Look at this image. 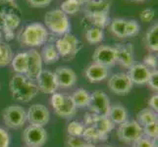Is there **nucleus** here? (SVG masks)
I'll use <instances>...</instances> for the list:
<instances>
[{
	"instance_id": "1",
	"label": "nucleus",
	"mask_w": 158,
	"mask_h": 147,
	"mask_svg": "<svg viewBox=\"0 0 158 147\" xmlns=\"http://www.w3.org/2000/svg\"><path fill=\"white\" fill-rule=\"evenodd\" d=\"M9 88L12 97L15 100L20 102H30L39 94L35 80H32L26 77L25 75L16 74L11 79L9 83Z\"/></svg>"
},
{
	"instance_id": "2",
	"label": "nucleus",
	"mask_w": 158,
	"mask_h": 147,
	"mask_svg": "<svg viewBox=\"0 0 158 147\" xmlns=\"http://www.w3.org/2000/svg\"><path fill=\"white\" fill-rule=\"evenodd\" d=\"M19 40L22 44L29 47H39L44 45L48 40V31L43 25L32 23L26 27L21 32Z\"/></svg>"
},
{
	"instance_id": "3",
	"label": "nucleus",
	"mask_w": 158,
	"mask_h": 147,
	"mask_svg": "<svg viewBox=\"0 0 158 147\" xmlns=\"http://www.w3.org/2000/svg\"><path fill=\"white\" fill-rule=\"evenodd\" d=\"M44 24L52 34L58 35L68 34L71 30L68 15L65 14L61 9L48 11L44 16Z\"/></svg>"
},
{
	"instance_id": "4",
	"label": "nucleus",
	"mask_w": 158,
	"mask_h": 147,
	"mask_svg": "<svg viewBox=\"0 0 158 147\" xmlns=\"http://www.w3.org/2000/svg\"><path fill=\"white\" fill-rule=\"evenodd\" d=\"M55 47L59 56L66 60H72L81 50V43L74 35L68 32L56 40Z\"/></svg>"
},
{
	"instance_id": "5",
	"label": "nucleus",
	"mask_w": 158,
	"mask_h": 147,
	"mask_svg": "<svg viewBox=\"0 0 158 147\" xmlns=\"http://www.w3.org/2000/svg\"><path fill=\"white\" fill-rule=\"evenodd\" d=\"M143 135V127L135 120L126 121L119 125V128L117 129V137L119 140L129 145H134Z\"/></svg>"
},
{
	"instance_id": "6",
	"label": "nucleus",
	"mask_w": 158,
	"mask_h": 147,
	"mask_svg": "<svg viewBox=\"0 0 158 147\" xmlns=\"http://www.w3.org/2000/svg\"><path fill=\"white\" fill-rule=\"evenodd\" d=\"M2 118L8 128L18 129L24 127L27 122V111L22 106L11 105L3 110Z\"/></svg>"
},
{
	"instance_id": "7",
	"label": "nucleus",
	"mask_w": 158,
	"mask_h": 147,
	"mask_svg": "<svg viewBox=\"0 0 158 147\" xmlns=\"http://www.w3.org/2000/svg\"><path fill=\"white\" fill-rule=\"evenodd\" d=\"M84 122V125L85 127L92 126L95 128L97 132L101 134L104 141L107 140L108 135L110 134L112 129H114V126H115L107 116H98L91 112L85 114Z\"/></svg>"
},
{
	"instance_id": "8",
	"label": "nucleus",
	"mask_w": 158,
	"mask_h": 147,
	"mask_svg": "<svg viewBox=\"0 0 158 147\" xmlns=\"http://www.w3.org/2000/svg\"><path fill=\"white\" fill-rule=\"evenodd\" d=\"M107 84L109 90L119 96L129 94L134 85L128 73H117L112 75L109 78Z\"/></svg>"
},
{
	"instance_id": "9",
	"label": "nucleus",
	"mask_w": 158,
	"mask_h": 147,
	"mask_svg": "<svg viewBox=\"0 0 158 147\" xmlns=\"http://www.w3.org/2000/svg\"><path fill=\"white\" fill-rule=\"evenodd\" d=\"M22 139L27 147H42L47 141V133L43 127L30 125L23 132Z\"/></svg>"
},
{
	"instance_id": "10",
	"label": "nucleus",
	"mask_w": 158,
	"mask_h": 147,
	"mask_svg": "<svg viewBox=\"0 0 158 147\" xmlns=\"http://www.w3.org/2000/svg\"><path fill=\"white\" fill-rule=\"evenodd\" d=\"M94 63L99 64L106 68H110L117 63L116 50L114 46L109 45H100L95 48L92 54Z\"/></svg>"
},
{
	"instance_id": "11",
	"label": "nucleus",
	"mask_w": 158,
	"mask_h": 147,
	"mask_svg": "<svg viewBox=\"0 0 158 147\" xmlns=\"http://www.w3.org/2000/svg\"><path fill=\"white\" fill-rule=\"evenodd\" d=\"M110 100L105 92L96 90L90 94V102L89 108L91 113L98 116H107L110 109Z\"/></svg>"
},
{
	"instance_id": "12",
	"label": "nucleus",
	"mask_w": 158,
	"mask_h": 147,
	"mask_svg": "<svg viewBox=\"0 0 158 147\" xmlns=\"http://www.w3.org/2000/svg\"><path fill=\"white\" fill-rule=\"evenodd\" d=\"M50 120L49 110L41 104L31 105L27 112V121L34 126L44 127Z\"/></svg>"
},
{
	"instance_id": "13",
	"label": "nucleus",
	"mask_w": 158,
	"mask_h": 147,
	"mask_svg": "<svg viewBox=\"0 0 158 147\" xmlns=\"http://www.w3.org/2000/svg\"><path fill=\"white\" fill-rule=\"evenodd\" d=\"M114 48L116 50L117 63L124 68L130 69L135 64L134 47L132 43H117Z\"/></svg>"
},
{
	"instance_id": "14",
	"label": "nucleus",
	"mask_w": 158,
	"mask_h": 147,
	"mask_svg": "<svg viewBox=\"0 0 158 147\" xmlns=\"http://www.w3.org/2000/svg\"><path fill=\"white\" fill-rule=\"evenodd\" d=\"M58 88H71L77 83V75L68 67H59L53 73Z\"/></svg>"
},
{
	"instance_id": "15",
	"label": "nucleus",
	"mask_w": 158,
	"mask_h": 147,
	"mask_svg": "<svg viewBox=\"0 0 158 147\" xmlns=\"http://www.w3.org/2000/svg\"><path fill=\"white\" fill-rule=\"evenodd\" d=\"M35 83L39 90L45 94H53L58 89L55 78L52 72L48 70H42L41 73L36 78Z\"/></svg>"
},
{
	"instance_id": "16",
	"label": "nucleus",
	"mask_w": 158,
	"mask_h": 147,
	"mask_svg": "<svg viewBox=\"0 0 158 147\" xmlns=\"http://www.w3.org/2000/svg\"><path fill=\"white\" fill-rule=\"evenodd\" d=\"M28 53V70H27L26 77L29 79L35 80L39 75L41 73L42 69V59L40 53L35 49H31L27 51Z\"/></svg>"
},
{
	"instance_id": "17",
	"label": "nucleus",
	"mask_w": 158,
	"mask_h": 147,
	"mask_svg": "<svg viewBox=\"0 0 158 147\" xmlns=\"http://www.w3.org/2000/svg\"><path fill=\"white\" fill-rule=\"evenodd\" d=\"M151 70L148 68L144 64H134L129 69V77L134 84L143 85L148 84Z\"/></svg>"
},
{
	"instance_id": "18",
	"label": "nucleus",
	"mask_w": 158,
	"mask_h": 147,
	"mask_svg": "<svg viewBox=\"0 0 158 147\" xmlns=\"http://www.w3.org/2000/svg\"><path fill=\"white\" fill-rule=\"evenodd\" d=\"M108 74H109L108 68L101 66V65L96 63H92L89 65L85 72L86 80L91 84L100 83V81L106 80L108 77Z\"/></svg>"
},
{
	"instance_id": "19",
	"label": "nucleus",
	"mask_w": 158,
	"mask_h": 147,
	"mask_svg": "<svg viewBox=\"0 0 158 147\" xmlns=\"http://www.w3.org/2000/svg\"><path fill=\"white\" fill-rule=\"evenodd\" d=\"M108 14H94V15H85L81 20V26L85 29L89 30L90 28H99L104 29L110 24Z\"/></svg>"
},
{
	"instance_id": "20",
	"label": "nucleus",
	"mask_w": 158,
	"mask_h": 147,
	"mask_svg": "<svg viewBox=\"0 0 158 147\" xmlns=\"http://www.w3.org/2000/svg\"><path fill=\"white\" fill-rule=\"evenodd\" d=\"M110 10V2L108 0H89L85 4V15L108 14Z\"/></svg>"
},
{
	"instance_id": "21",
	"label": "nucleus",
	"mask_w": 158,
	"mask_h": 147,
	"mask_svg": "<svg viewBox=\"0 0 158 147\" xmlns=\"http://www.w3.org/2000/svg\"><path fill=\"white\" fill-rule=\"evenodd\" d=\"M77 107H76L75 103L73 102L72 97L70 95H66L65 94V100L63 102V104L54 109V112L57 116H59L60 118H64V119H72L76 113H77Z\"/></svg>"
},
{
	"instance_id": "22",
	"label": "nucleus",
	"mask_w": 158,
	"mask_h": 147,
	"mask_svg": "<svg viewBox=\"0 0 158 147\" xmlns=\"http://www.w3.org/2000/svg\"><path fill=\"white\" fill-rule=\"evenodd\" d=\"M107 117L114 125H121L128 121V112L123 105L114 104L110 106Z\"/></svg>"
},
{
	"instance_id": "23",
	"label": "nucleus",
	"mask_w": 158,
	"mask_h": 147,
	"mask_svg": "<svg viewBox=\"0 0 158 147\" xmlns=\"http://www.w3.org/2000/svg\"><path fill=\"white\" fill-rule=\"evenodd\" d=\"M11 65H12V68L16 74L26 75L27 70H28V53L27 51L21 52L13 57Z\"/></svg>"
},
{
	"instance_id": "24",
	"label": "nucleus",
	"mask_w": 158,
	"mask_h": 147,
	"mask_svg": "<svg viewBox=\"0 0 158 147\" xmlns=\"http://www.w3.org/2000/svg\"><path fill=\"white\" fill-rule=\"evenodd\" d=\"M40 56L42 59V62H44L45 64H48V65L56 63L60 58L58 51L55 47V44H53V43L45 44L43 46Z\"/></svg>"
},
{
	"instance_id": "25",
	"label": "nucleus",
	"mask_w": 158,
	"mask_h": 147,
	"mask_svg": "<svg viewBox=\"0 0 158 147\" xmlns=\"http://www.w3.org/2000/svg\"><path fill=\"white\" fill-rule=\"evenodd\" d=\"M145 44L150 51H158V24L152 25L145 34Z\"/></svg>"
},
{
	"instance_id": "26",
	"label": "nucleus",
	"mask_w": 158,
	"mask_h": 147,
	"mask_svg": "<svg viewBox=\"0 0 158 147\" xmlns=\"http://www.w3.org/2000/svg\"><path fill=\"white\" fill-rule=\"evenodd\" d=\"M77 108L89 107L90 102V93L84 88H78L71 96Z\"/></svg>"
},
{
	"instance_id": "27",
	"label": "nucleus",
	"mask_w": 158,
	"mask_h": 147,
	"mask_svg": "<svg viewBox=\"0 0 158 147\" xmlns=\"http://www.w3.org/2000/svg\"><path fill=\"white\" fill-rule=\"evenodd\" d=\"M126 23L127 20L122 18H115L110 21V31L111 32L120 39H125L126 35Z\"/></svg>"
},
{
	"instance_id": "28",
	"label": "nucleus",
	"mask_w": 158,
	"mask_h": 147,
	"mask_svg": "<svg viewBox=\"0 0 158 147\" xmlns=\"http://www.w3.org/2000/svg\"><path fill=\"white\" fill-rule=\"evenodd\" d=\"M137 122L141 127H143L145 125L150 124V123L157 122V112L153 111L150 108H145L138 113Z\"/></svg>"
},
{
	"instance_id": "29",
	"label": "nucleus",
	"mask_w": 158,
	"mask_h": 147,
	"mask_svg": "<svg viewBox=\"0 0 158 147\" xmlns=\"http://www.w3.org/2000/svg\"><path fill=\"white\" fill-rule=\"evenodd\" d=\"M81 137H83L86 142L90 143V144L104 141V139H103V137H101V134L97 132V129L95 128H94L92 126L85 127Z\"/></svg>"
},
{
	"instance_id": "30",
	"label": "nucleus",
	"mask_w": 158,
	"mask_h": 147,
	"mask_svg": "<svg viewBox=\"0 0 158 147\" xmlns=\"http://www.w3.org/2000/svg\"><path fill=\"white\" fill-rule=\"evenodd\" d=\"M13 57V51L7 43H0V67L8 66L12 62Z\"/></svg>"
},
{
	"instance_id": "31",
	"label": "nucleus",
	"mask_w": 158,
	"mask_h": 147,
	"mask_svg": "<svg viewBox=\"0 0 158 147\" xmlns=\"http://www.w3.org/2000/svg\"><path fill=\"white\" fill-rule=\"evenodd\" d=\"M104 37V32L102 29L99 28H90L86 30L85 39L90 44H98L103 40Z\"/></svg>"
},
{
	"instance_id": "32",
	"label": "nucleus",
	"mask_w": 158,
	"mask_h": 147,
	"mask_svg": "<svg viewBox=\"0 0 158 147\" xmlns=\"http://www.w3.org/2000/svg\"><path fill=\"white\" fill-rule=\"evenodd\" d=\"M20 23H21V16L15 15V14H5L3 30L14 31L19 27Z\"/></svg>"
},
{
	"instance_id": "33",
	"label": "nucleus",
	"mask_w": 158,
	"mask_h": 147,
	"mask_svg": "<svg viewBox=\"0 0 158 147\" xmlns=\"http://www.w3.org/2000/svg\"><path fill=\"white\" fill-rule=\"evenodd\" d=\"M85 129V126L83 123L78 122V121H72V122H70L67 126V133L69 134V137H81Z\"/></svg>"
},
{
	"instance_id": "34",
	"label": "nucleus",
	"mask_w": 158,
	"mask_h": 147,
	"mask_svg": "<svg viewBox=\"0 0 158 147\" xmlns=\"http://www.w3.org/2000/svg\"><path fill=\"white\" fill-rule=\"evenodd\" d=\"M60 9L66 15H75L81 10V4L77 0H65L62 2Z\"/></svg>"
},
{
	"instance_id": "35",
	"label": "nucleus",
	"mask_w": 158,
	"mask_h": 147,
	"mask_svg": "<svg viewBox=\"0 0 158 147\" xmlns=\"http://www.w3.org/2000/svg\"><path fill=\"white\" fill-rule=\"evenodd\" d=\"M144 137H148L153 140H157L158 137V122H153L143 127Z\"/></svg>"
},
{
	"instance_id": "36",
	"label": "nucleus",
	"mask_w": 158,
	"mask_h": 147,
	"mask_svg": "<svg viewBox=\"0 0 158 147\" xmlns=\"http://www.w3.org/2000/svg\"><path fill=\"white\" fill-rule=\"evenodd\" d=\"M140 30L139 24L135 20H128L126 23V35L127 37H133L139 35Z\"/></svg>"
},
{
	"instance_id": "37",
	"label": "nucleus",
	"mask_w": 158,
	"mask_h": 147,
	"mask_svg": "<svg viewBox=\"0 0 158 147\" xmlns=\"http://www.w3.org/2000/svg\"><path fill=\"white\" fill-rule=\"evenodd\" d=\"M86 143V141L83 137H68L66 139V147H84Z\"/></svg>"
},
{
	"instance_id": "38",
	"label": "nucleus",
	"mask_w": 158,
	"mask_h": 147,
	"mask_svg": "<svg viewBox=\"0 0 158 147\" xmlns=\"http://www.w3.org/2000/svg\"><path fill=\"white\" fill-rule=\"evenodd\" d=\"M134 145L135 147H157L156 140L144 137V135H143Z\"/></svg>"
},
{
	"instance_id": "39",
	"label": "nucleus",
	"mask_w": 158,
	"mask_h": 147,
	"mask_svg": "<svg viewBox=\"0 0 158 147\" xmlns=\"http://www.w3.org/2000/svg\"><path fill=\"white\" fill-rule=\"evenodd\" d=\"M148 84L149 85V88L152 90L155 91L157 93V90H158V72H157V69L151 70L149 79L148 80Z\"/></svg>"
},
{
	"instance_id": "40",
	"label": "nucleus",
	"mask_w": 158,
	"mask_h": 147,
	"mask_svg": "<svg viewBox=\"0 0 158 147\" xmlns=\"http://www.w3.org/2000/svg\"><path fill=\"white\" fill-rule=\"evenodd\" d=\"M155 16V11L152 8H146L143 9L139 14V18L143 22H145V23H148V22H151L154 19Z\"/></svg>"
},
{
	"instance_id": "41",
	"label": "nucleus",
	"mask_w": 158,
	"mask_h": 147,
	"mask_svg": "<svg viewBox=\"0 0 158 147\" xmlns=\"http://www.w3.org/2000/svg\"><path fill=\"white\" fill-rule=\"evenodd\" d=\"M143 64L150 70H156L157 68V56L154 54H148L143 59Z\"/></svg>"
},
{
	"instance_id": "42",
	"label": "nucleus",
	"mask_w": 158,
	"mask_h": 147,
	"mask_svg": "<svg viewBox=\"0 0 158 147\" xmlns=\"http://www.w3.org/2000/svg\"><path fill=\"white\" fill-rule=\"evenodd\" d=\"M64 100H65V94L57 93V92L51 94L50 103H51V106L53 107V109H56V108L61 106L63 104Z\"/></svg>"
},
{
	"instance_id": "43",
	"label": "nucleus",
	"mask_w": 158,
	"mask_h": 147,
	"mask_svg": "<svg viewBox=\"0 0 158 147\" xmlns=\"http://www.w3.org/2000/svg\"><path fill=\"white\" fill-rule=\"evenodd\" d=\"M10 135L4 129L0 128V147H9Z\"/></svg>"
},
{
	"instance_id": "44",
	"label": "nucleus",
	"mask_w": 158,
	"mask_h": 147,
	"mask_svg": "<svg viewBox=\"0 0 158 147\" xmlns=\"http://www.w3.org/2000/svg\"><path fill=\"white\" fill-rule=\"evenodd\" d=\"M52 0H27L31 7L34 8H43L49 5Z\"/></svg>"
},
{
	"instance_id": "45",
	"label": "nucleus",
	"mask_w": 158,
	"mask_h": 147,
	"mask_svg": "<svg viewBox=\"0 0 158 147\" xmlns=\"http://www.w3.org/2000/svg\"><path fill=\"white\" fill-rule=\"evenodd\" d=\"M148 106L153 111H155V112L158 111V94L157 93L153 94V95H152L149 98V100H148Z\"/></svg>"
},
{
	"instance_id": "46",
	"label": "nucleus",
	"mask_w": 158,
	"mask_h": 147,
	"mask_svg": "<svg viewBox=\"0 0 158 147\" xmlns=\"http://www.w3.org/2000/svg\"><path fill=\"white\" fill-rule=\"evenodd\" d=\"M4 28V14L0 12V30H3Z\"/></svg>"
},
{
	"instance_id": "47",
	"label": "nucleus",
	"mask_w": 158,
	"mask_h": 147,
	"mask_svg": "<svg viewBox=\"0 0 158 147\" xmlns=\"http://www.w3.org/2000/svg\"><path fill=\"white\" fill-rule=\"evenodd\" d=\"M77 1L81 4V5H85L86 2H88V1H89V0H77Z\"/></svg>"
},
{
	"instance_id": "48",
	"label": "nucleus",
	"mask_w": 158,
	"mask_h": 147,
	"mask_svg": "<svg viewBox=\"0 0 158 147\" xmlns=\"http://www.w3.org/2000/svg\"><path fill=\"white\" fill-rule=\"evenodd\" d=\"M84 147H96L94 144H90V143H86Z\"/></svg>"
},
{
	"instance_id": "49",
	"label": "nucleus",
	"mask_w": 158,
	"mask_h": 147,
	"mask_svg": "<svg viewBox=\"0 0 158 147\" xmlns=\"http://www.w3.org/2000/svg\"><path fill=\"white\" fill-rule=\"evenodd\" d=\"M0 1H2V2H14L15 0H0Z\"/></svg>"
},
{
	"instance_id": "50",
	"label": "nucleus",
	"mask_w": 158,
	"mask_h": 147,
	"mask_svg": "<svg viewBox=\"0 0 158 147\" xmlns=\"http://www.w3.org/2000/svg\"><path fill=\"white\" fill-rule=\"evenodd\" d=\"M134 1H137V2H141V1H144V0H134Z\"/></svg>"
},
{
	"instance_id": "51",
	"label": "nucleus",
	"mask_w": 158,
	"mask_h": 147,
	"mask_svg": "<svg viewBox=\"0 0 158 147\" xmlns=\"http://www.w3.org/2000/svg\"><path fill=\"white\" fill-rule=\"evenodd\" d=\"M106 147H114V146H106Z\"/></svg>"
},
{
	"instance_id": "52",
	"label": "nucleus",
	"mask_w": 158,
	"mask_h": 147,
	"mask_svg": "<svg viewBox=\"0 0 158 147\" xmlns=\"http://www.w3.org/2000/svg\"><path fill=\"white\" fill-rule=\"evenodd\" d=\"M0 43H1V40H0Z\"/></svg>"
}]
</instances>
